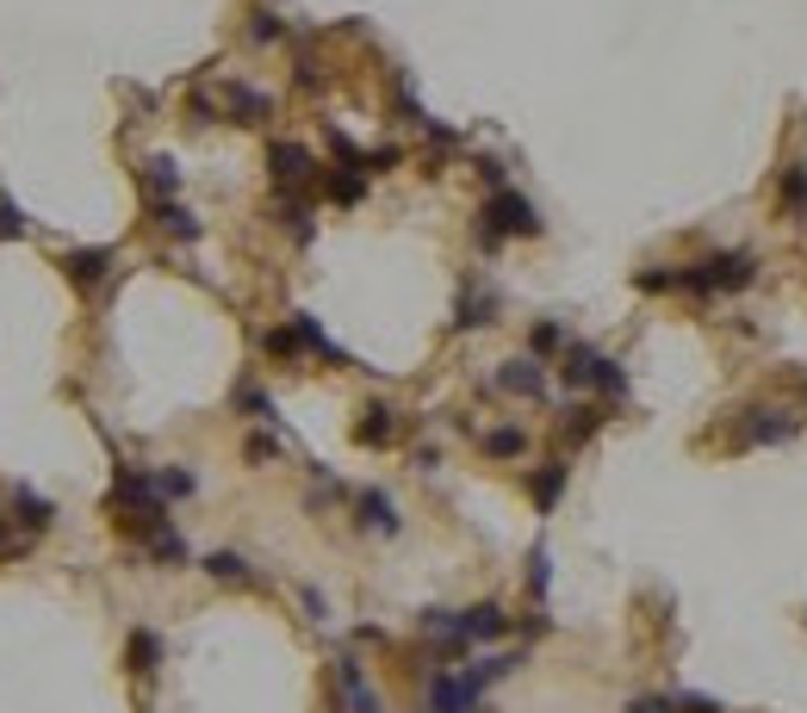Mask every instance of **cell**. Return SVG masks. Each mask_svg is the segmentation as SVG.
Segmentation results:
<instances>
[{"mask_svg": "<svg viewBox=\"0 0 807 713\" xmlns=\"http://www.w3.org/2000/svg\"><path fill=\"white\" fill-rule=\"evenodd\" d=\"M274 212H280V224L292 230V242L317 237V217H311V199L305 193H280V199H274Z\"/></svg>", "mask_w": 807, "mask_h": 713, "instance_id": "obj_19", "label": "cell"}, {"mask_svg": "<svg viewBox=\"0 0 807 713\" xmlns=\"http://www.w3.org/2000/svg\"><path fill=\"white\" fill-rule=\"evenodd\" d=\"M802 434V416L783 410V404H758V410L740 416L733 429V447H777V441H795Z\"/></svg>", "mask_w": 807, "mask_h": 713, "instance_id": "obj_4", "label": "cell"}, {"mask_svg": "<svg viewBox=\"0 0 807 713\" xmlns=\"http://www.w3.org/2000/svg\"><path fill=\"white\" fill-rule=\"evenodd\" d=\"M205 577H212V584H249V559H242V552H212V559H205Z\"/></svg>", "mask_w": 807, "mask_h": 713, "instance_id": "obj_29", "label": "cell"}, {"mask_svg": "<svg viewBox=\"0 0 807 713\" xmlns=\"http://www.w3.org/2000/svg\"><path fill=\"white\" fill-rule=\"evenodd\" d=\"M472 168H479V180H484V187H491V193H503V187H509V168H503L497 155H479Z\"/></svg>", "mask_w": 807, "mask_h": 713, "instance_id": "obj_36", "label": "cell"}, {"mask_svg": "<svg viewBox=\"0 0 807 713\" xmlns=\"http://www.w3.org/2000/svg\"><path fill=\"white\" fill-rule=\"evenodd\" d=\"M50 521H56V509H50L31 484H13V527H20L25 540H38V534H50Z\"/></svg>", "mask_w": 807, "mask_h": 713, "instance_id": "obj_9", "label": "cell"}, {"mask_svg": "<svg viewBox=\"0 0 807 713\" xmlns=\"http://www.w3.org/2000/svg\"><path fill=\"white\" fill-rule=\"evenodd\" d=\"M546 584H553V559H546V546H534V552H528V596L546 602Z\"/></svg>", "mask_w": 807, "mask_h": 713, "instance_id": "obj_31", "label": "cell"}, {"mask_svg": "<svg viewBox=\"0 0 807 713\" xmlns=\"http://www.w3.org/2000/svg\"><path fill=\"white\" fill-rule=\"evenodd\" d=\"M398 143H379V150H367V174H386V168H398Z\"/></svg>", "mask_w": 807, "mask_h": 713, "instance_id": "obj_38", "label": "cell"}, {"mask_svg": "<svg viewBox=\"0 0 807 713\" xmlns=\"http://www.w3.org/2000/svg\"><path fill=\"white\" fill-rule=\"evenodd\" d=\"M603 422H609V410H603V404H571V410L559 416V441H566V447H584Z\"/></svg>", "mask_w": 807, "mask_h": 713, "instance_id": "obj_15", "label": "cell"}, {"mask_svg": "<svg viewBox=\"0 0 807 713\" xmlns=\"http://www.w3.org/2000/svg\"><path fill=\"white\" fill-rule=\"evenodd\" d=\"M249 38H255V43H280L286 20H280V13H267V7H255V13H249Z\"/></svg>", "mask_w": 807, "mask_h": 713, "instance_id": "obj_33", "label": "cell"}, {"mask_svg": "<svg viewBox=\"0 0 807 713\" xmlns=\"http://www.w3.org/2000/svg\"><path fill=\"white\" fill-rule=\"evenodd\" d=\"M125 664H131L137 676H150L155 664H162V639H155L150 627H137V633H131V646H125Z\"/></svg>", "mask_w": 807, "mask_h": 713, "instance_id": "obj_24", "label": "cell"}, {"mask_svg": "<svg viewBox=\"0 0 807 713\" xmlns=\"http://www.w3.org/2000/svg\"><path fill=\"white\" fill-rule=\"evenodd\" d=\"M497 391L541 404V397H546V367L534 360V354H516V360H503V367H497Z\"/></svg>", "mask_w": 807, "mask_h": 713, "instance_id": "obj_7", "label": "cell"}, {"mask_svg": "<svg viewBox=\"0 0 807 713\" xmlns=\"http://www.w3.org/2000/svg\"><path fill=\"white\" fill-rule=\"evenodd\" d=\"M299 87H305V93H311V87H324V68L311 63V56H299Z\"/></svg>", "mask_w": 807, "mask_h": 713, "instance_id": "obj_40", "label": "cell"}, {"mask_svg": "<svg viewBox=\"0 0 807 713\" xmlns=\"http://www.w3.org/2000/svg\"><path fill=\"white\" fill-rule=\"evenodd\" d=\"M143 193H150V205L155 199H180V162L175 155H150V162H143Z\"/></svg>", "mask_w": 807, "mask_h": 713, "instance_id": "obj_17", "label": "cell"}, {"mask_svg": "<svg viewBox=\"0 0 807 713\" xmlns=\"http://www.w3.org/2000/svg\"><path fill=\"white\" fill-rule=\"evenodd\" d=\"M13 237H31V217H25L13 199L0 193V242H13Z\"/></svg>", "mask_w": 807, "mask_h": 713, "instance_id": "obj_34", "label": "cell"}, {"mask_svg": "<svg viewBox=\"0 0 807 713\" xmlns=\"http://www.w3.org/2000/svg\"><path fill=\"white\" fill-rule=\"evenodd\" d=\"M559 491H566V459H546L541 472H528V497H534V509H553L559 502Z\"/></svg>", "mask_w": 807, "mask_h": 713, "instance_id": "obj_21", "label": "cell"}, {"mask_svg": "<svg viewBox=\"0 0 807 713\" xmlns=\"http://www.w3.org/2000/svg\"><path fill=\"white\" fill-rule=\"evenodd\" d=\"M224 112H230V118H237V125H267V118H274V100H267V93H255V87H224Z\"/></svg>", "mask_w": 807, "mask_h": 713, "instance_id": "obj_14", "label": "cell"}, {"mask_svg": "<svg viewBox=\"0 0 807 713\" xmlns=\"http://www.w3.org/2000/svg\"><path fill=\"white\" fill-rule=\"evenodd\" d=\"M628 713H677V701L671 695H665V701H658V695H640V701H628Z\"/></svg>", "mask_w": 807, "mask_h": 713, "instance_id": "obj_39", "label": "cell"}, {"mask_svg": "<svg viewBox=\"0 0 807 713\" xmlns=\"http://www.w3.org/2000/svg\"><path fill=\"white\" fill-rule=\"evenodd\" d=\"M242 459H249V466H267V459H280V441H274V434H249Z\"/></svg>", "mask_w": 807, "mask_h": 713, "instance_id": "obj_35", "label": "cell"}, {"mask_svg": "<svg viewBox=\"0 0 807 713\" xmlns=\"http://www.w3.org/2000/svg\"><path fill=\"white\" fill-rule=\"evenodd\" d=\"M559 379H566V391H596V397H609V404L628 397V367L609 360V354H596L590 342H566V354H559Z\"/></svg>", "mask_w": 807, "mask_h": 713, "instance_id": "obj_2", "label": "cell"}, {"mask_svg": "<svg viewBox=\"0 0 807 713\" xmlns=\"http://www.w3.org/2000/svg\"><path fill=\"white\" fill-rule=\"evenodd\" d=\"M354 515H361L367 534H398V509H392L386 491H361V497H354Z\"/></svg>", "mask_w": 807, "mask_h": 713, "instance_id": "obj_16", "label": "cell"}, {"mask_svg": "<svg viewBox=\"0 0 807 713\" xmlns=\"http://www.w3.org/2000/svg\"><path fill=\"white\" fill-rule=\"evenodd\" d=\"M479 447L491 459H522L528 454V434L522 429H491V434H479Z\"/></svg>", "mask_w": 807, "mask_h": 713, "instance_id": "obj_28", "label": "cell"}, {"mask_svg": "<svg viewBox=\"0 0 807 713\" xmlns=\"http://www.w3.org/2000/svg\"><path fill=\"white\" fill-rule=\"evenodd\" d=\"M13 546H20V540H13V515H0V559H7Z\"/></svg>", "mask_w": 807, "mask_h": 713, "instance_id": "obj_41", "label": "cell"}, {"mask_svg": "<svg viewBox=\"0 0 807 713\" xmlns=\"http://www.w3.org/2000/svg\"><path fill=\"white\" fill-rule=\"evenodd\" d=\"M292 317H299V329H305V342H311V354H317V360H329V367H349V354H342V347L329 342V335H324V323H317L311 310H292Z\"/></svg>", "mask_w": 807, "mask_h": 713, "instance_id": "obj_25", "label": "cell"}, {"mask_svg": "<svg viewBox=\"0 0 807 713\" xmlns=\"http://www.w3.org/2000/svg\"><path fill=\"white\" fill-rule=\"evenodd\" d=\"M509 237H541V212L516 187H503L479 205V249H503Z\"/></svg>", "mask_w": 807, "mask_h": 713, "instance_id": "obj_3", "label": "cell"}, {"mask_svg": "<svg viewBox=\"0 0 807 713\" xmlns=\"http://www.w3.org/2000/svg\"><path fill=\"white\" fill-rule=\"evenodd\" d=\"M112 249H68L63 255V273H68V285H81V292H93V285L112 273Z\"/></svg>", "mask_w": 807, "mask_h": 713, "instance_id": "obj_10", "label": "cell"}, {"mask_svg": "<svg viewBox=\"0 0 807 713\" xmlns=\"http://www.w3.org/2000/svg\"><path fill=\"white\" fill-rule=\"evenodd\" d=\"M777 205H783L789 217L807 212V162H789V168L777 174Z\"/></svg>", "mask_w": 807, "mask_h": 713, "instance_id": "obj_23", "label": "cell"}, {"mask_svg": "<svg viewBox=\"0 0 807 713\" xmlns=\"http://www.w3.org/2000/svg\"><path fill=\"white\" fill-rule=\"evenodd\" d=\"M143 552H150L155 564H187V540H180V527L175 521H162V527H150V534H143Z\"/></svg>", "mask_w": 807, "mask_h": 713, "instance_id": "obj_20", "label": "cell"}, {"mask_svg": "<svg viewBox=\"0 0 807 713\" xmlns=\"http://www.w3.org/2000/svg\"><path fill=\"white\" fill-rule=\"evenodd\" d=\"M516 664H522V658H509V651H503V658H479V664H466V671H459V676H466V683H472V689H491V683H503V676H509V671H516Z\"/></svg>", "mask_w": 807, "mask_h": 713, "instance_id": "obj_26", "label": "cell"}, {"mask_svg": "<svg viewBox=\"0 0 807 713\" xmlns=\"http://www.w3.org/2000/svg\"><path fill=\"white\" fill-rule=\"evenodd\" d=\"M150 217L162 224V230H168V237H180V242H199V217L187 212L180 199H155V205H150Z\"/></svg>", "mask_w": 807, "mask_h": 713, "instance_id": "obj_22", "label": "cell"}, {"mask_svg": "<svg viewBox=\"0 0 807 713\" xmlns=\"http://www.w3.org/2000/svg\"><path fill=\"white\" fill-rule=\"evenodd\" d=\"M528 354H534V360L566 354V329H559V323H534V329H528Z\"/></svg>", "mask_w": 807, "mask_h": 713, "instance_id": "obj_30", "label": "cell"}, {"mask_svg": "<svg viewBox=\"0 0 807 713\" xmlns=\"http://www.w3.org/2000/svg\"><path fill=\"white\" fill-rule=\"evenodd\" d=\"M267 174H274V193H311L317 187V162L305 143H267Z\"/></svg>", "mask_w": 807, "mask_h": 713, "instance_id": "obj_5", "label": "cell"}, {"mask_svg": "<svg viewBox=\"0 0 807 713\" xmlns=\"http://www.w3.org/2000/svg\"><path fill=\"white\" fill-rule=\"evenodd\" d=\"M324 199L329 205H361V199H367V168H329Z\"/></svg>", "mask_w": 807, "mask_h": 713, "instance_id": "obj_18", "label": "cell"}, {"mask_svg": "<svg viewBox=\"0 0 807 713\" xmlns=\"http://www.w3.org/2000/svg\"><path fill=\"white\" fill-rule=\"evenodd\" d=\"M459 633H466V646H491V639L509 633V614L497 602H472V608H459Z\"/></svg>", "mask_w": 807, "mask_h": 713, "instance_id": "obj_8", "label": "cell"}, {"mask_svg": "<svg viewBox=\"0 0 807 713\" xmlns=\"http://www.w3.org/2000/svg\"><path fill=\"white\" fill-rule=\"evenodd\" d=\"M237 410H249L255 422H280V416H274V397H267L262 385H237Z\"/></svg>", "mask_w": 807, "mask_h": 713, "instance_id": "obj_32", "label": "cell"}, {"mask_svg": "<svg viewBox=\"0 0 807 713\" xmlns=\"http://www.w3.org/2000/svg\"><path fill=\"white\" fill-rule=\"evenodd\" d=\"M329 676H336V695H342V708H349V713H386L379 689L361 676V658H349V651H342V658L329 664Z\"/></svg>", "mask_w": 807, "mask_h": 713, "instance_id": "obj_6", "label": "cell"}, {"mask_svg": "<svg viewBox=\"0 0 807 713\" xmlns=\"http://www.w3.org/2000/svg\"><path fill=\"white\" fill-rule=\"evenodd\" d=\"M497 317V292H484V285H459V304H454V329H484Z\"/></svg>", "mask_w": 807, "mask_h": 713, "instance_id": "obj_13", "label": "cell"}, {"mask_svg": "<svg viewBox=\"0 0 807 713\" xmlns=\"http://www.w3.org/2000/svg\"><path fill=\"white\" fill-rule=\"evenodd\" d=\"M752 280H758V260L745 249H720L696 267H671V292H683V298H727V292H745Z\"/></svg>", "mask_w": 807, "mask_h": 713, "instance_id": "obj_1", "label": "cell"}, {"mask_svg": "<svg viewBox=\"0 0 807 713\" xmlns=\"http://www.w3.org/2000/svg\"><path fill=\"white\" fill-rule=\"evenodd\" d=\"M671 701H677V713H727L720 701H708V695H690V689H677Z\"/></svg>", "mask_w": 807, "mask_h": 713, "instance_id": "obj_37", "label": "cell"}, {"mask_svg": "<svg viewBox=\"0 0 807 713\" xmlns=\"http://www.w3.org/2000/svg\"><path fill=\"white\" fill-rule=\"evenodd\" d=\"M262 354H267V360H280V367L305 360V354H311V342H305V329H299V317H286L280 329H267V335H262Z\"/></svg>", "mask_w": 807, "mask_h": 713, "instance_id": "obj_12", "label": "cell"}, {"mask_svg": "<svg viewBox=\"0 0 807 713\" xmlns=\"http://www.w3.org/2000/svg\"><path fill=\"white\" fill-rule=\"evenodd\" d=\"M354 441H361V447H392V441H398V410H392V404H379V397H373V404H361Z\"/></svg>", "mask_w": 807, "mask_h": 713, "instance_id": "obj_11", "label": "cell"}, {"mask_svg": "<svg viewBox=\"0 0 807 713\" xmlns=\"http://www.w3.org/2000/svg\"><path fill=\"white\" fill-rule=\"evenodd\" d=\"M155 478V491H162V502H187L199 491V478L187 472V466H162V472H150Z\"/></svg>", "mask_w": 807, "mask_h": 713, "instance_id": "obj_27", "label": "cell"}]
</instances>
